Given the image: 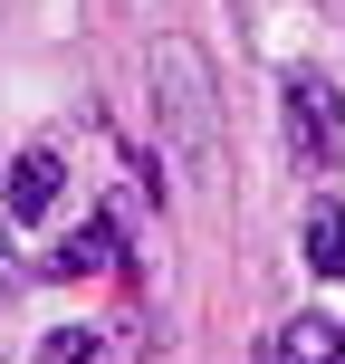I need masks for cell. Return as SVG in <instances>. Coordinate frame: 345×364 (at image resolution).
<instances>
[{
	"mask_svg": "<svg viewBox=\"0 0 345 364\" xmlns=\"http://www.w3.org/2000/svg\"><path fill=\"white\" fill-rule=\"evenodd\" d=\"M38 364H106V346H96V326H48L38 336Z\"/></svg>",
	"mask_w": 345,
	"mask_h": 364,
	"instance_id": "7",
	"label": "cell"
},
{
	"mask_svg": "<svg viewBox=\"0 0 345 364\" xmlns=\"http://www.w3.org/2000/svg\"><path fill=\"white\" fill-rule=\"evenodd\" d=\"M154 115H164V134H173V154L192 173H211L221 164V134H211V68H201L192 48H154Z\"/></svg>",
	"mask_w": 345,
	"mask_h": 364,
	"instance_id": "1",
	"label": "cell"
},
{
	"mask_svg": "<svg viewBox=\"0 0 345 364\" xmlns=\"http://www.w3.org/2000/svg\"><path fill=\"white\" fill-rule=\"evenodd\" d=\"M96 269H115V220H87L48 250V278H96Z\"/></svg>",
	"mask_w": 345,
	"mask_h": 364,
	"instance_id": "6",
	"label": "cell"
},
{
	"mask_svg": "<svg viewBox=\"0 0 345 364\" xmlns=\"http://www.w3.org/2000/svg\"><path fill=\"white\" fill-rule=\"evenodd\" d=\"M336 364H345V355H336Z\"/></svg>",
	"mask_w": 345,
	"mask_h": 364,
	"instance_id": "8",
	"label": "cell"
},
{
	"mask_svg": "<svg viewBox=\"0 0 345 364\" xmlns=\"http://www.w3.org/2000/svg\"><path fill=\"white\" fill-rule=\"evenodd\" d=\"M345 355V326L336 316H288V326L259 346V364H336Z\"/></svg>",
	"mask_w": 345,
	"mask_h": 364,
	"instance_id": "4",
	"label": "cell"
},
{
	"mask_svg": "<svg viewBox=\"0 0 345 364\" xmlns=\"http://www.w3.org/2000/svg\"><path fill=\"white\" fill-rule=\"evenodd\" d=\"M58 192H68V164H58L48 144H29V154L10 164V192H0V201H10V220H48Z\"/></svg>",
	"mask_w": 345,
	"mask_h": 364,
	"instance_id": "3",
	"label": "cell"
},
{
	"mask_svg": "<svg viewBox=\"0 0 345 364\" xmlns=\"http://www.w3.org/2000/svg\"><path fill=\"white\" fill-rule=\"evenodd\" d=\"M278 106H288V144H297V164L336 173V164H345V96H336V77H317V68H288Z\"/></svg>",
	"mask_w": 345,
	"mask_h": 364,
	"instance_id": "2",
	"label": "cell"
},
{
	"mask_svg": "<svg viewBox=\"0 0 345 364\" xmlns=\"http://www.w3.org/2000/svg\"><path fill=\"white\" fill-rule=\"evenodd\" d=\"M297 250H307L317 278H345V201H307V220H297Z\"/></svg>",
	"mask_w": 345,
	"mask_h": 364,
	"instance_id": "5",
	"label": "cell"
}]
</instances>
